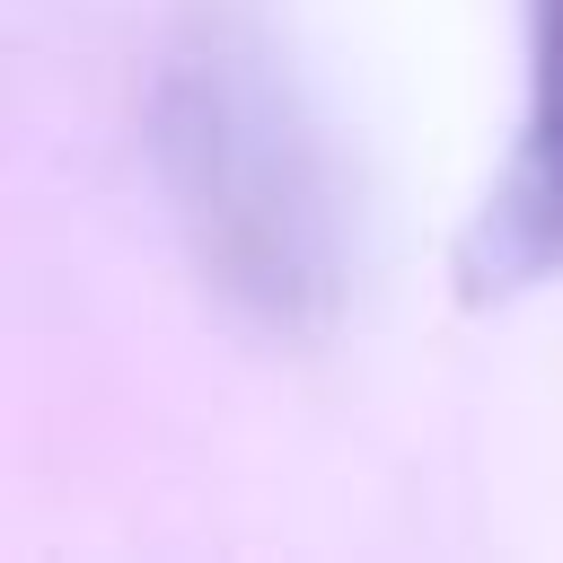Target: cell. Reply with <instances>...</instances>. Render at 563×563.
I'll list each match as a JSON object with an SVG mask.
<instances>
[{"label":"cell","mask_w":563,"mask_h":563,"mask_svg":"<svg viewBox=\"0 0 563 563\" xmlns=\"http://www.w3.org/2000/svg\"><path fill=\"white\" fill-rule=\"evenodd\" d=\"M141 150L202 290L273 343L334 334L352 299V194L273 53L238 9H194L141 88Z\"/></svg>","instance_id":"cell-1"},{"label":"cell","mask_w":563,"mask_h":563,"mask_svg":"<svg viewBox=\"0 0 563 563\" xmlns=\"http://www.w3.org/2000/svg\"><path fill=\"white\" fill-rule=\"evenodd\" d=\"M554 264H563V0H528V114L501 185L484 194L457 246V282L466 299H501L545 282Z\"/></svg>","instance_id":"cell-2"}]
</instances>
